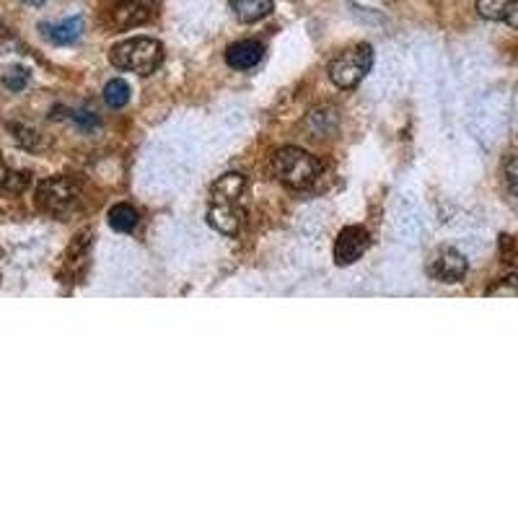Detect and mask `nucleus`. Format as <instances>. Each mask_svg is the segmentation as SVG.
<instances>
[{
	"mask_svg": "<svg viewBox=\"0 0 518 518\" xmlns=\"http://www.w3.org/2000/svg\"><path fill=\"white\" fill-rule=\"evenodd\" d=\"M109 226H112L114 231H120V234H130V231L138 226V210L127 203L114 205V208L109 210Z\"/></svg>",
	"mask_w": 518,
	"mask_h": 518,
	"instance_id": "12",
	"label": "nucleus"
},
{
	"mask_svg": "<svg viewBox=\"0 0 518 518\" xmlns=\"http://www.w3.org/2000/svg\"><path fill=\"white\" fill-rule=\"evenodd\" d=\"M109 60H112L114 68L130 70L138 76H151L158 70V65L164 63V47L151 37H133L114 45L109 52Z\"/></svg>",
	"mask_w": 518,
	"mask_h": 518,
	"instance_id": "2",
	"label": "nucleus"
},
{
	"mask_svg": "<svg viewBox=\"0 0 518 518\" xmlns=\"http://www.w3.org/2000/svg\"><path fill=\"white\" fill-rule=\"evenodd\" d=\"M272 171H275V177H278L285 187H291V190H306V187H311V184L319 179L322 164H319L309 151H304V148L288 146L280 148V151L272 156Z\"/></svg>",
	"mask_w": 518,
	"mask_h": 518,
	"instance_id": "3",
	"label": "nucleus"
},
{
	"mask_svg": "<svg viewBox=\"0 0 518 518\" xmlns=\"http://www.w3.org/2000/svg\"><path fill=\"white\" fill-rule=\"evenodd\" d=\"M231 8L241 24H257L272 11V0H231Z\"/></svg>",
	"mask_w": 518,
	"mask_h": 518,
	"instance_id": "11",
	"label": "nucleus"
},
{
	"mask_svg": "<svg viewBox=\"0 0 518 518\" xmlns=\"http://www.w3.org/2000/svg\"><path fill=\"white\" fill-rule=\"evenodd\" d=\"M487 296H518V275H511V278L500 280L498 285H493Z\"/></svg>",
	"mask_w": 518,
	"mask_h": 518,
	"instance_id": "17",
	"label": "nucleus"
},
{
	"mask_svg": "<svg viewBox=\"0 0 518 518\" xmlns=\"http://www.w3.org/2000/svg\"><path fill=\"white\" fill-rule=\"evenodd\" d=\"M506 21L508 26H513V29H518V0H511L508 3V11H506Z\"/></svg>",
	"mask_w": 518,
	"mask_h": 518,
	"instance_id": "19",
	"label": "nucleus"
},
{
	"mask_svg": "<svg viewBox=\"0 0 518 518\" xmlns=\"http://www.w3.org/2000/svg\"><path fill=\"white\" fill-rule=\"evenodd\" d=\"M153 0H120L117 6L109 11L107 24L112 26L114 32H127V29H135V26L146 24L153 16Z\"/></svg>",
	"mask_w": 518,
	"mask_h": 518,
	"instance_id": "7",
	"label": "nucleus"
},
{
	"mask_svg": "<svg viewBox=\"0 0 518 518\" xmlns=\"http://www.w3.org/2000/svg\"><path fill=\"white\" fill-rule=\"evenodd\" d=\"M42 32L52 45H73L83 34V19L81 16H70L60 24H42Z\"/></svg>",
	"mask_w": 518,
	"mask_h": 518,
	"instance_id": "10",
	"label": "nucleus"
},
{
	"mask_svg": "<svg viewBox=\"0 0 518 518\" xmlns=\"http://www.w3.org/2000/svg\"><path fill=\"white\" fill-rule=\"evenodd\" d=\"M26 184H29L26 174H16V171L0 164V192H21Z\"/></svg>",
	"mask_w": 518,
	"mask_h": 518,
	"instance_id": "15",
	"label": "nucleus"
},
{
	"mask_svg": "<svg viewBox=\"0 0 518 518\" xmlns=\"http://www.w3.org/2000/svg\"><path fill=\"white\" fill-rule=\"evenodd\" d=\"M247 190V179L241 174H223L210 190L208 223L223 236L239 234L244 210H241V195Z\"/></svg>",
	"mask_w": 518,
	"mask_h": 518,
	"instance_id": "1",
	"label": "nucleus"
},
{
	"mask_svg": "<svg viewBox=\"0 0 518 518\" xmlns=\"http://www.w3.org/2000/svg\"><path fill=\"white\" fill-rule=\"evenodd\" d=\"M373 65V47L371 45H355L329 63V81L335 83L337 89H355L358 83L366 78V73Z\"/></svg>",
	"mask_w": 518,
	"mask_h": 518,
	"instance_id": "4",
	"label": "nucleus"
},
{
	"mask_svg": "<svg viewBox=\"0 0 518 518\" xmlns=\"http://www.w3.org/2000/svg\"><path fill=\"white\" fill-rule=\"evenodd\" d=\"M469 265H467V257L462 252H456L451 247H443L433 254L428 265V275L438 283H462L464 275H467Z\"/></svg>",
	"mask_w": 518,
	"mask_h": 518,
	"instance_id": "6",
	"label": "nucleus"
},
{
	"mask_svg": "<svg viewBox=\"0 0 518 518\" xmlns=\"http://www.w3.org/2000/svg\"><path fill=\"white\" fill-rule=\"evenodd\" d=\"M508 3L511 0H477V13L487 21H503L506 19Z\"/></svg>",
	"mask_w": 518,
	"mask_h": 518,
	"instance_id": "14",
	"label": "nucleus"
},
{
	"mask_svg": "<svg viewBox=\"0 0 518 518\" xmlns=\"http://www.w3.org/2000/svg\"><path fill=\"white\" fill-rule=\"evenodd\" d=\"M78 203H81V184L73 182V179L52 177L39 184V210H45V213L55 215V218H65L68 213H73L78 208Z\"/></svg>",
	"mask_w": 518,
	"mask_h": 518,
	"instance_id": "5",
	"label": "nucleus"
},
{
	"mask_svg": "<svg viewBox=\"0 0 518 518\" xmlns=\"http://www.w3.org/2000/svg\"><path fill=\"white\" fill-rule=\"evenodd\" d=\"M29 83V73L24 68H8L3 76V86L11 91H21Z\"/></svg>",
	"mask_w": 518,
	"mask_h": 518,
	"instance_id": "16",
	"label": "nucleus"
},
{
	"mask_svg": "<svg viewBox=\"0 0 518 518\" xmlns=\"http://www.w3.org/2000/svg\"><path fill=\"white\" fill-rule=\"evenodd\" d=\"M506 184L511 195L518 197V156H511L506 161Z\"/></svg>",
	"mask_w": 518,
	"mask_h": 518,
	"instance_id": "18",
	"label": "nucleus"
},
{
	"mask_svg": "<svg viewBox=\"0 0 518 518\" xmlns=\"http://www.w3.org/2000/svg\"><path fill=\"white\" fill-rule=\"evenodd\" d=\"M265 55V47L262 42H254V39H241L236 45H231L226 50V63L234 70H249L262 60Z\"/></svg>",
	"mask_w": 518,
	"mask_h": 518,
	"instance_id": "9",
	"label": "nucleus"
},
{
	"mask_svg": "<svg viewBox=\"0 0 518 518\" xmlns=\"http://www.w3.org/2000/svg\"><path fill=\"white\" fill-rule=\"evenodd\" d=\"M130 86H127L122 78H114V81H109L107 86H104V102L109 104L112 109H122L130 104Z\"/></svg>",
	"mask_w": 518,
	"mask_h": 518,
	"instance_id": "13",
	"label": "nucleus"
},
{
	"mask_svg": "<svg viewBox=\"0 0 518 518\" xmlns=\"http://www.w3.org/2000/svg\"><path fill=\"white\" fill-rule=\"evenodd\" d=\"M371 236L363 226H345L335 241V262L340 267L353 265L355 259H361L366 254Z\"/></svg>",
	"mask_w": 518,
	"mask_h": 518,
	"instance_id": "8",
	"label": "nucleus"
}]
</instances>
